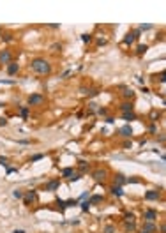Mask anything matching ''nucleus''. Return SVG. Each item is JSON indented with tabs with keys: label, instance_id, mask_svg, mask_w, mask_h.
Listing matches in <instances>:
<instances>
[{
	"label": "nucleus",
	"instance_id": "obj_13",
	"mask_svg": "<svg viewBox=\"0 0 166 233\" xmlns=\"http://www.w3.org/2000/svg\"><path fill=\"white\" fill-rule=\"evenodd\" d=\"M141 230L147 231V233H156V231H157V224H156V223H149V221H145Z\"/></svg>",
	"mask_w": 166,
	"mask_h": 233
},
{
	"label": "nucleus",
	"instance_id": "obj_27",
	"mask_svg": "<svg viewBox=\"0 0 166 233\" xmlns=\"http://www.w3.org/2000/svg\"><path fill=\"white\" fill-rule=\"evenodd\" d=\"M13 196H14L16 200H23V192L20 189H14V191H13Z\"/></svg>",
	"mask_w": 166,
	"mask_h": 233
},
{
	"label": "nucleus",
	"instance_id": "obj_23",
	"mask_svg": "<svg viewBox=\"0 0 166 233\" xmlns=\"http://www.w3.org/2000/svg\"><path fill=\"white\" fill-rule=\"evenodd\" d=\"M145 30H152V25H150V23H145V25H140V27H138V32H140V34H141V32H145Z\"/></svg>",
	"mask_w": 166,
	"mask_h": 233
},
{
	"label": "nucleus",
	"instance_id": "obj_5",
	"mask_svg": "<svg viewBox=\"0 0 166 233\" xmlns=\"http://www.w3.org/2000/svg\"><path fill=\"white\" fill-rule=\"evenodd\" d=\"M143 219L149 221V223H156V221H157V210H156V208H147V210L143 212Z\"/></svg>",
	"mask_w": 166,
	"mask_h": 233
},
{
	"label": "nucleus",
	"instance_id": "obj_28",
	"mask_svg": "<svg viewBox=\"0 0 166 233\" xmlns=\"http://www.w3.org/2000/svg\"><path fill=\"white\" fill-rule=\"evenodd\" d=\"M43 157H44V154H36V155H32V157H30V162L41 161V159H43Z\"/></svg>",
	"mask_w": 166,
	"mask_h": 233
},
{
	"label": "nucleus",
	"instance_id": "obj_37",
	"mask_svg": "<svg viewBox=\"0 0 166 233\" xmlns=\"http://www.w3.org/2000/svg\"><path fill=\"white\" fill-rule=\"evenodd\" d=\"M0 126H7V118L2 117V118H0Z\"/></svg>",
	"mask_w": 166,
	"mask_h": 233
},
{
	"label": "nucleus",
	"instance_id": "obj_29",
	"mask_svg": "<svg viewBox=\"0 0 166 233\" xmlns=\"http://www.w3.org/2000/svg\"><path fill=\"white\" fill-rule=\"evenodd\" d=\"M81 41H83V42H90V41H92V35H90V34H83V35H81Z\"/></svg>",
	"mask_w": 166,
	"mask_h": 233
},
{
	"label": "nucleus",
	"instance_id": "obj_39",
	"mask_svg": "<svg viewBox=\"0 0 166 233\" xmlns=\"http://www.w3.org/2000/svg\"><path fill=\"white\" fill-rule=\"evenodd\" d=\"M87 196H88V192H83V194H81V196L78 198V201H79V200H85V198H87Z\"/></svg>",
	"mask_w": 166,
	"mask_h": 233
},
{
	"label": "nucleus",
	"instance_id": "obj_41",
	"mask_svg": "<svg viewBox=\"0 0 166 233\" xmlns=\"http://www.w3.org/2000/svg\"><path fill=\"white\" fill-rule=\"evenodd\" d=\"M133 145H131V141H127V143H124V148H131Z\"/></svg>",
	"mask_w": 166,
	"mask_h": 233
},
{
	"label": "nucleus",
	"instance_id": "obj_42",
	"mask_svg": "<svg viewBox=\"0 0 166 233\" xmlns=\"http://www.w3.org/2000/svg\"><path fill=\"white\" fill-rule=\"evenodd\" d=\"M13 233H27V231H25V230H14Z\"/></svg>",
	"mask_w": 166,
	"mask_h": 233
},
{
	"label": "nucleus",
	"instance_id": "obj_10",
	"mask_svg": "<svg viewBox=\"0 0 166 233\" xmlns=\"http://www.w3.org/2000/svg\"><path fill=\"white\" fill-rule=\"evenodd\" d=\"M13 62V53L9 51V49H2L0 51V64H11Z\"/></svg>",
	"mask_w": 166,
	"mask_h": 233
},
{
	"label": "nucleus",
	"instance_id": "obj_11",
	"mask_svg": "<svg viewBox=\"0 0 166 233\" xmlns=\"http://www.w3.org/2000/svg\"><path fill=\"white\" fill-rule=\"evenodd\" d=\"M120 95H122L124 99H125V101H131V99L134 97V90H133V88H131V87H120Z\"/></svg>",
	"mask_w": 166,
	"mask_h": 233
},
{
	"label": "nucleus",
	"instance_id": "obj_33",
	"mask_svg": "<svg viewBox=\"0 0 166 233\" xmlns=\"http://www.w3.org/2000/svg\"><path fill=\"white\" fill-rule=\"evenodd\" d=\"M88 208H90V203H88V201H81V210L87 212Z\"/></svg>",
	"mask_w": 166,
	"mask_h": 233
},
{
	"label": "nucleus",
	"instance_id": "obj_43",
	"mask_svg": "<svg viewBox=\"0 0 166 233\" xmlns=\"http://www.w3.org/2000/svg\"><path fill=\"white\" fill-rule=\"evenodd\" d=\"M140 233H147V231H143V230H140Z\"/></svg>",
	"mask_w": 166,
	"mask_h": 233
},
{
	"label": "nucleus",
	"instance_id": "obj_25",
	"mask_svg": "<svg viewBox=\"0 0 166 233\" xmlns=\"http://www.w3.org/2000/svg\"><path fill=\"white\" fill-rule=\"evenodd\" d=\"M23 118H29V106H21V110H20Z\"/></svg>",
	"mask_w": 166,
	"mask_h": 233
},
{
	"label": "nucleus",
	"instance_id": "obj_40",
	"mask_svg": "<svg viewBox=\"0 0 166 233\" xmlns=\"http://www.w3.org/2000/svg\"><path fill=\"white\" fill-rule=\"evenodd\" d=\"M149 129H150V133H156V124H152V126L149 127Z\"/></svg>",
	"mask_w": 166,
	"mask_h": 233
},
{
	"label": "nucleus",
	"instance_id": "obj_7",
	"mask_svg": "<svg viewBox=\"0 0 166 233\" xmlns=\"http://www.w3.org/2000/svg\"><path fill=\"white\" fill-rule=\"evenodd\" d=\"M23 201H25V205L36 203L37 201V191H27V192L23 194Z\"/></svg>",
	"mask_w": 166,
	"mask_h": 233
},
{
	"label": "nucleus",
	"instance_id": "obj_12",
	"mask_svg": "<svg viewBox=\"0 0 166 233\" xmlns=\"http://www.w3.org/2000/svg\"><path fill=\"white\" fill-rule=\"evenodd\" d=\"M118 134H120L122 138H131V136H133V127H131L129 124H125V126H122L118 129Z\"/></svg>",
	"mask_w": 166,
	"mask_h": 233
},
{
	"label": "nucleus",
	"instance_id": "obj_18",
	"mask_svg": "<svg viewBox=\"0 0 166 233\" xmlns=\"http://www.w3.org/2000/svg\"><path fill=\"white\" fill-rule=\"evenodd\" d=\"M111 194L120 198V196H124V189L120 187V185H115V184H113V185H111Z\"/></svg>",
	"mask_w": 166,
	"mask_h": 233
},
{
	"label": "nucleus",
	"instance_id": "obj_20",
	"mask_svg": "<svg viewBox=\"0 0 166 233\" xmlns=\"http://www.w3.org/2000/svg\"><path fill=\"white\" fill-rule=\"evenodd\" d=\"M104 198L101 196V194H94V196H90V200H88V203L90 205H97V203H101Z\"/></svg>",
	"mask_w": 166,
	"mask_h": 233
},
{
	"label": "nucleus",
	"instance_id": "obj_32",
	"mask_svg": "<svg viewBox=\"0 0 166 233\" xmlns=\"http://www.w3.org/2000/svg\"><path fill=\"white\" fill-rule=\"evenodd\" d=\"M124 221H136V219H134V214H125V216H124Z\"/></svg>",
	"mask_w": 166,
	"mask_h": 233
},
{
	"label": "nucleus",
	"instance_id": "obj_34",
	"mask_svg": "<svg viewBox=\"0 0 166 233\" xmlns=\"http://www.w3.org/2000/svg\"><path fill=\"white\" fill-rule=\"evenodd\" d=\"M2 39H4V41H6V42L13 41V37H11V34H4V35H2Z\"/></svg>",
	"mask_w": 166,
	"mask_h": 233
},
{
	"label": "nucleus",
	"instance_id": "obj_19",
	"mask_svg": "<svg viewBox=\"0 0 166 233\" xmlns=\"http://www.w3.org/2000/svg\"><path fill=\"white\" fill-rule=\"evenodd\" d=\"M124 228H125V231H134L136 230V223L134 221H124Z\"/></svg>",
	"mask_w": 166,
	"mask_h": 233
},
{
	"label": "nucleus",
	"instance_id": "obj_1",
	"mask_svg": "<svg viewBox=\"0 0 166 233\" xmlns=\"http://www.w3.org/2000/svg\"><path fill=\"white\" fill-rule=\"evenodd\" d=\"M30 69L34 71L36 74H50L51 72V64L46 60V58H34V60H30Z\"/></svg>",
	"mask_w": 166,
	"mask_h": 233
},
{
	"label": "nucleus",
	"instance_id": "obj_30",
	"mask_svg": "<svg viewBox=\"0 0 166 233\" xmlns=\"http://www.w3.org/2000/svg\"><path fill=\"white\" fill-rule=\"evenodd\" d=\"M104 233H115V226H113V224H108L106 228H104Z\"/></svg>",
	"mask_w": 166,
	"mask_h": 233
},
{
	"label": "nucleus",
	"instance_id": "obj_24",
	"mask_svg": "<svg viewBox=\"0 0 166 233\" xmlns=\"http://www.w3.org/2000/svg\"><path fill=\"white\" fill-rule=\"evenodd\" d=\"M92 113H97V104L95 103H90L88 104V115H92Z\"/></svg>",
	"mask_w": 166,
	"mask_h": 233
},
{
	"label": "nucleus",
	"instance_id": "obj_22",
	"mask_svg": "<svg viewBox=\"0 0 166 233\" xmlns=\"http://www.w3.org/2000/svg\"><path fill=\"white\" fill-rule=\"evenodd\" d=\"M147 49H149V44H140V46L136 48V55H138V56H141L145 51H147Z\"/></svg>",
	"mask_w": 166,
	"mask_h": 233
},
{
	"label": "nucleus",
	"instance_id": "obj_21",
	"mask_svg": "<svg viewBox=\"0 0 166 233\" xmlns=\"http://www.w3.org/2000/svg\"><path fill=\"white\" fill-rule=\"evenodd\" d=\"M78 169L81 171V173H85V171H88V169H90V164H88L87 161H79V162H78Z\"/></svg>",
	"mask_w": 166,
	"mask_h": 233
},
{
	"label": "nucleus",
	"instance_id": "obj_16",
	"mask_svg": "<svg viewBox=\"0 0 166 233\" xmlns=\"http://www.w3.org/2000/svg\"><path fill=\"white\" fill-rule=\"evenodd\" d=\"M138 115L134 111H127V113H122V120H125V122H133V120H136Z\"/></svg>",
	"mask_w": 166,
	"mask_h": 233
},
{
	"label": "nucleus",
	"instance_id": "obj_38",
	"mask_svg": "<svg viewBox=\"0 0 166 233\" xmlns=\"http://www.w3.org/2000/svg\"><path fill=\"white\" fill-rule=\"evenodd\" d=\"M106 122H108V124H113V122H115V118H113V117H106Z\"/></svg>",
	"mask_w": 166,
	"mask_h": 233
},
{
	"label": "nucleus",
	"instance_id": "obj_36",
	"mask_svg": "<svg viewBox=\"0 0 166 233\" xmlns=\"http://www.w3.org/2000/svg\"><path fill=\"white\" fill-rule=\"evenodd\" d=\"M0 164H4V166L7 164V157L6 155H0Z\"/></svg>",
	"mask_w": 166,
	"mask_h": 233
},
{
	"label": "nucleus",
	"instance_id": "obj_9",
	"mask_svg": "<svg viewBox=\"0 0 166 233\" xmlns=\"http://www.w3.org/2000/svg\"><path fill=\"white\" fill-rule=\"evenodd\" d=\"M92 177H94L95 182H104L108 178V171L106 169H95L94 173H92Z\"/></svg>",
	"mask_w": 166,
	"mask_h": 233
},
{
	"label": "nucleus",
	"instance_id": "obj_6",
	"mask_svg": "<svg viewBox=\"0 0 166 233\" xmlns=\"http://www.w3.org/2000/svg\"><path fill=\"white\" fill-rule=\"evenodd\" d=\"M58 187H60V178H53V180L44 184V191H50V192L58 191Z\"/></svg>",
	"mask_w": 166,
	"mask_h": 233
},
{
	"label": "nucleus",
	"instance_id": "obj_31",
	"mask_svg": "<svg viewBox=\"0 0 166 233\" xmlns=\"http://www.w3.org/2000/svg\"><path fill=\"white\" fill-rule=\"evenodd\" d=\"M106 113H108V110H106V108H97V115H101V117H106Z\"/></svg>",
	"mask_w": 166,
	"mask_h": 233
},
{
	"label": "nucleus",
	"instance_id": "obj_15",
	"mask_svg": "<svg viewBox=\"0 0 166 233\" xmlns=\"http://www.w3.org/2000/svg\"><path fill=\"white\" fill-rule=\"evenodd\" d=\"M18 71H20V64L11 62V64L7 65V74H9V76H14V74H18Z\"/></svg>",
	"mask_w": 166,
	"mask_h": 233
},
{
	"label": "nucleus",
	"instance_id": "obj_26",
	"mask_svg": "<svg viewBox=\"0 0 166 233\" xmlns=\"http://www.w3.org/2000/svg\"><path fill=\"white\" fill-rule=\"evenodd\" d=\"M99 94H101V90H99V88H92L90 92H87L88 97H95V95H99Z\"/></svg>",
	"mask_w": 166,
	"mask_h": 233
},
{
	"label": "nucleus",
	"instance_id": "obj_2",
	"mask_svg": "<svg viewBox=\"0 0 166 233\" xmlns=\"http://www.w3.org/2000/svg\"><path fill=\"white\" fill-rule=\"evenodd\" d=\"M62 177H64V178H67L69 182H76V180H79V177H81V175H79V173H76L72 168H64V169H62Z\"/></svg>",
	"mask_w": 166,
	"mask_h": 233
},
{
	"label": "nucleus",
	"instance_id": "obj_17",
	"mask_svg": "<svg viewBox=\"0 0 166 233\" xmlns=\"http://www.w3.org/2000/svg\"><path fill=\"white\" fill-rule=\"evenodd\" d=\"M124 184H127V178H125L122 173H117L115 175V185H120V187H122Z\"/></svg>",
	"mask_w": 166,
	"mask_h": 233
},
{
	"label": "nucleus",
	"instance_id": "obj_35",
	"mask_svg": "<svg viewBox=\"0 0 166 233\" xmlns=\"http://www.w3.org/2000/svg\"><path fill=\"white\" fill-rule=\"evenodd\" d=\"M46 27H48V28H53V30H55V28H60V23H50V25H46Z\"/></svg>",
	"mask_w": 166,
	"mask_h": 233
},
{
	"label": "nucleus",
	"instance_id": "obj_14",
	"mask_svg": "<svg viewBox=\"0 0 166 233\" xmlns=\"http://www.w3.org/2000/svg\"><path fill=\"white\" fill-rule=\"evenodd\" d=\"M120 108V113H127V111H134V106H133V103L131 101H124L122 104L118 106Z\"/></svg>",
	"mask_w": 166,
	"mask_h": 233
},
{
	"label": "nucleus",
	"instance_id": "obj_8",
	"mask_svg": "<svg viewBox=\"0 0 166 233\" xmlns=\"http://www.w3.org/2000/svg\"><path fill=\"white\" fill-rule=\"evenodd\" d=\"M159 198H161V191H157V189H150L145 192V200L147 201H157Z\"/></svg>",
	"mask_w": 166,
	"mask_h": 233
},
{
	"label": "nucleus",
	"instance_id": "obj_3",
	"mask_svg": "<svg viewBox=\"0 0 166 233\" xmlns=\"http://www.w3.org/2000/svg\"><path fill=\"white\" fill-rule=\"evenodd\" d=\"M41 104H44L43 94H30L29 95V108L30 106H41Z\"/></svg>",
	"mask_w": 166,
	"mask_h": 233
},
{
	"label": "nucleus",
	"instance_id": "obj_4",
	"mask_svg": "<svg viewBox=\"0 0 166 233\" xmlns=\"http://www.w3.org/2000/svg\"><path fill=\"white\" fill-rule=\"evenodd\" d=\"M138 37H140V32H138V28H134V30H131V32H127V34H125V37H124V44H133V42L136 41Z\"/></svg>",
	"mask_w": 166,
	"mask_h": 233
}]
</instances>
